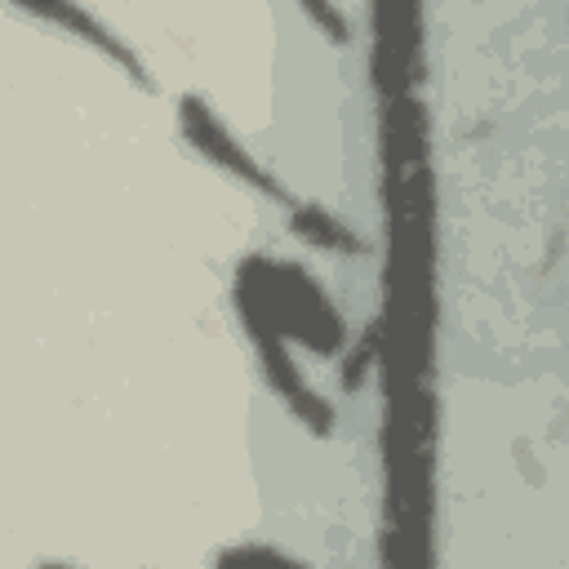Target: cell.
Masks as SVG:
<instances>
[{
    "label": "cell",
    "mask_w": 569,
    "mask_h": 569,
    "mask_svg": "<svg viewBox=\"0 0 569 569\" xmlns=\"http://www.w3.org/2000/svg\"><path fill=\"white\" fill-rule=\"evenodd\" d=\"M18 4H22V9H31L36 18H44V22L62 27L67 36H76V40L93 44V49H98V53H107L116 67H124L138 84H147L142 62H138V58H133V53H129V49H124V44H120V40H116V36H111V31H107V27H102V22H98L80 0H18Z\"/></svg>",
    "instance_id": "obj_3"
},
{
    "label": "cell",
    "mask_w": 569,
    "mask_h": 569,
    "mask_svg": "<svg viewBox=\"0 0 569 569\" xmlns=\"http://www.w3.org/2000/svg\"><path fill=\"white\" fill-rule=\"evenodd\" d=\"M236 311L240 325H262L280 333L284 342L311 351V356H333L347 342L342 311L325 293V284L284 258H244L236 271Z\"/></svg>",
    "instance_id": "obj_1"
},
{
    "label": "cell",
    "mask_w": 569,
    "mask_h": 569,
    "mask_svg": "<svg viewBox=\"0 0 569 569\" xmlns=\"http://www.w3.org/2000/svg\"><path fill=\"white\" fill-rule=\"evenodd\" d=\"M218 560H293L284 547H262V542H244V547H231L222 551Z\"/></svg>",
    "instance_id": "obj_5"
},
{
    "label": "cell",
    "mask_w": 569,
    "mask_h": 569,
    "mask_svg": "<svg viewBox=\"0 0 569 569\" xmlns=\"http://www.w3.org/2000/svg\"><path fill=\"white\" fill-rule=\"evenodd\" d=\"M178 129H182V138H187L209 164H218V169L231 173L236 182H244V187H253L258 196H271V200H280V204L293 200V196L249 156V147L213 116V107H204L200 98H182V107H178Z\"/></svg>",
    "instance_id": "obj_2"
},
{
    "label": "cell",
    "mask_w": 569,
    "mask_h": 569,
    "mask_svg": "<svg viewBox=\"0 0 569 569\" xmlns=\"http://www.w3.org/2000/svg\"><path fill=\"white\" fill-rule=\"evenodd\" d=\"M289 227L311 244V249H329V253H360V236L338 218L329 213L325 204H311V200H289Z\"/></svg>",
    "instance_id": "obj_4"
}]
</instances>
